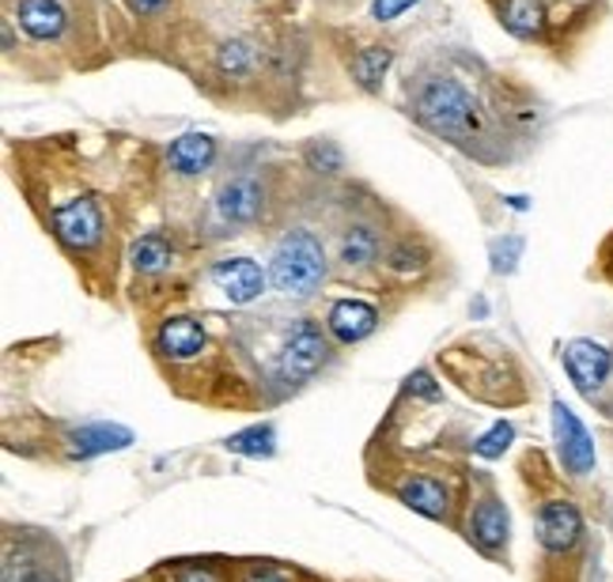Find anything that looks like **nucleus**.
<instances>
[{"label": "nucleus", "instance_id": "obj_4", "mask_svg": "<svg viewBox=\"0 0 613 582\" xmlns=\"http://www.w3.org/2000/svg\"><path fill=\"white\" fill-rule=\"evenodd\" d=\"M553 436H556V450H561L564 469L575 477H588L594 469V442L564 401H553Z\"/></svg>", "mask_w": 613, "mask_h": 582}, {"label": "nucleus", "instance_id": "obj_19", "mask_svg": "<svg viewBox=\"0 0 613 582\" xmlns=\"http://www.w3.org/2000/svg\"><path fill=\"white\" fill-rule=\"evenodd\" d=\"M387 69H390V50H382V45H368V50H360L353 58V76L368 91L379 88V80L387 76Z\"/></svg>", "mask_w": 613, "mask_h": 582}, {"label": "nucleus", "instance_id": "obj_2", "mask_svg": "<svg viewBox=\"0 0 613 582\" xmlns=\"http://www.w3.org/2000/svg\"><path fill=\"white\" fill-rule=\"evenodd\" d=\"M417 118L432 133L459 136L473 122V103L454 80H428L417 95Z\"/></svg>", "mask_w": 613, "mask_h": 582}, {"label": "nucleus", "instance_id": "obj_1", "mask_svg": "<svg viewBox=\"0 0 613 582\" xmlns=\"http://www.w3.org/2000/svg\"><path fill=\"white\" fill-rule=\"evenodd\" d=\"M269 280L288 299H307L310 292H318V284L326 280V254L318 238L307 231H292L280 238L269 262Z\"/></svg>", "mask_w": 613, "mask_h": 582}, {"label": "nucleus", "instance_id": "obj_13", "mask_svg": "<svg viewBox=\"0 0 613 582\" xmlns=\"http://www.w3.org/2000/svg\"><path fill=\"white\" fill-rule=\"evenodd\" d=\"M16 16H20L23 31L39 42L58 39V34L65 31V8H61L58 0H20Z\"/></svg>", "mask_w": 613, "mask_h": 582}, {"label": "nucleus", "instance_id": "obj_27", "mask_svg": "<svg viewBox=\"0 0 613 582\" xmlns=\"http://www.w3.org/2000/svg\"><path fill=\"white\" fill-rule=\"evenodd\" d=\"M406 390L409 394H420V397H428V401H439V386L432 382V375L428 371H417V375H409V382H406Z\"/></svg>", "mask_w": 613, "mask_h": 582}, {"label": "nucleus", "instance_id": "obj_7", "mask_svg": "<svg viewBox=\"0 0 613 582\" xmlns=\"http://www.w3.org/2000/svg\"><path fill=\"white\" fill-rule=\"evenodd\" d=\"M580 533H583V519L569 499H553V503H545L542 514H538V541H542L549 552L572 549V544L580 541Z\"/></svg>", "mask_w": 613, "mask_h": 582}, {"label": "nucleus", "instance_id": "obj_10", "mask_svg": "<svg viewBox=\"0 0 613 582\" xmlns=\"http://www.w3.org/2000/svg\"><path fill=\"white\" fill-rule=\"evenodd\" d=\"M375 326H379V310L364 299H341L329 307V329H334V337L345 340V345L364 340Z\"/></svg>", "mask_w": 613, "mask_h": 582}, {"label": "nucleus", "instance_id": "obj_18", "mask_svg": "<svg viewBox=\"0 0 613 582\" xmlns=\"http://www.w3.org/2000/svg\"><path fill=\"white\" fill-rule=\"evenodd\" d=\"M227 450H232V455H243V458H269L273 450H277V431H273L269 423L235 431V436L227 439Z\"/></svg>", "mask_w": 613, "mask_h": 582}, {"label": "nucleus", "instance_id": "obj_9", "mask_svg": "<svg viewBox=\"0 0 613 582\" xmlns=\"http://www.w3.org/2000/svg\"><path fill=\"white\" fill-rule=\"evenodd\" d=\"M262 186L254 178H232L224 182V190H219L216 197V208L219 216L227 219V224H251V219L262 216Z\"/></svg>", "mask_w": 613, "mask_h": 582}, {"label": "nucleus", "instance_id": "obj_3", "mask_svg": "<svg viewBox=\"0 0 613 582\" xmlns=\"http://www.w3.org/2000/svg\"><path fill=\"white\" fill-rule=\"evenodd\" d=\"M53 231L72 249H91L103 238V212L91 197H72L53 208Z\"/></svg>", "mask_w": 613, "mask_h": 582}, {"label": "nucleus", "instance_id": "obj_22", "mask_svg": "<svg viewBox=\"0 0 613 582\" xmlns=\"http://www.w3.org/2000/svg\"><path fill=\"white\" fill-rule=\"evenodd\" d=\"M511 439H515V428L500 420V423H492L478 442H473V450H478V458H500L511 447Z\"/></svg>", "mask_w": 613, "mask_h": 582}, {"label": "nucleus", "instance_id": "obj_21", "mask_svg": "<svg viewBox=\"0 0 613 582\" xmlns=\"http://www.w3.org/2000/svg\"><path fill=\"white\" fill-rule=\"evenodd\" d=\"M375 254H379V238H375L371 227H349L341 243V257L349 265H371Z\"/></svg>", "mask_w": 613, "mask_h": 582}, {"label": "nucleus", "instance_id": "obj_25", "mask_svg": "<svg viewBox=\"0 0 613 582\" xmlns=\"http://www.w3.org/2000/svg\"><path fill=\"white\" fill-rule=\"evenodd\" d=\"M307 163L315 166V171L334 174V171H341V152H337V144H329V141H315L307 147Z\"/></svg>", "mask_w": 613, "mask_h": 582}, {"label": "nucleus", "instance_id": "obj_28", "mask_svg": "<svg viewBox=\"0 0 613 582\" xmlns=\"http://www.w3.org/2000/svg\"><path fill=\"white\" fill-rule=\"evenodd\" d=\"M390 257H395V262H390V265H395V269H417V265H420V254H417V249H413V254H409L406 246H398Z\"/></svg>", "mask_w": 613, "mask_h": 582}, {"label": "nucleus", "instance_id": "obj_24", "mask_svg": "<svg viewBox=\"0 0 613 582\" xmlns=\"http://www.w3.org/2000/svg\"><path fill=\"white\" fill-rule=\"evenodd\" d=\"M4 582H53L50 579V568H42V563H34V560H16V557H8L4 563Z\"/></svg>", "mask_w": 613, "mask_h": 582}, {"label": "nucleus", "instance_id": "obj_11", "mask_svg": "<svg viewBox=\"0 0 613 582\" xmlns=\"http://www.w3.org/2000/svg\"><path fill=\"white\" fill-rule=\"evenodd\" d=\"M133 442V431L122 428V423H88V428H76L69 436V450L76 458H95V455H110V450H125Z\"/></svg>", "mask_w": 613, "mask_h": 582}, {"label": "nucleus", "instance_id": "obj_5", "mask_svg": "<svg viewBox=\"0 0 613 582\" xmlns=\"http://www.w3.org/2000/svg\"><path fill=\"white\" fill-rule=\"evenodd\" d=\"M323 359H326L323 333L310 326V321H299L285 345V356H280V371H285V378H292V382H304V378H310L323 367Z\"/></svg>", "mask_w": 613, "mask_h": 582}, {"label": "nucleus", "instance_id": "obj_23", "mask_svg": "<svg viewBox=\"0 0 613 582\" xmlns=\"http://www.w3.org/2000/svg\"><path fill=\"white\" fill-rule=\"evenodd\" d=\"M254 64V50H251V42H224L219 45V69L224 72H235V76H239V72H246Z\"/></svg>", "mask_w": 613, "mask_h": 582}, {"label": "nucleus", "instance_id": "obj_20", "mask_svg": "<svg viewBox=\"0 0 613 582\" xmlns=\"http://www.w3.org/2000/svg\"><path fill=\"white\" fill-rule=\"evenodd\" d=\"M133 269L136 273H163L171 265V246L160 235H144L141 243H133Z\"/></svg>", "mask_w": 613, "mask_h": 582}, {"label": "nucleus", "instance_id": "obj_15", "mask_svg": "<svg viewBox=\"0 0 613 582\" xmlns=\"http://www.w3.org/2000/svg\"><path fill=\"white\" fill-rule=\"evenodd\" d=\"M398 499L409 511L425 514V519H443L447 514V488L432 477H409L406 484L398 488Z\"/></svg>", "mask_w": 613, "mask_h": 582}, {"label": "nucleus", "instance_id": "obj_6", "mask_svg": "<svg viewBox=\"0 0 613 582\" xmlns=\"http://www.w3.org/2000/svg\"><path fill=\"white\" fill-rule=\"evenodd\" d=\"M213 280L235 307L254 303L265 288V273L258 269V262H251V257H227V262H216Z\"/></svg>", "mask_w": 613, "mask_h": 582}, {"label": "nucleus", "instance_id": "obj_30", "mask_svg": "<svg viewBox=\"0 0 613 582\" xmlns=\"http://www.w3.org/2000/svg\"><path fill=\"white\" fill-rule=\"evenodd\" d=\"M246 582H288L280 571H273V568H254L251 575H246Z\"/></svg>", "mask_w": 613, "mask_h": 582}, {"label": "nucleus", "instance_id": "obj_29", "mask_svg": "<svg viewBox=\"0 0 613 582\" xmlns=\"http://www.w3.org/2000/svg\"><path fill=\"white\" fill-rule=\"evenodd\" d=\"M178 582H219L208 568H182L178 571Z\"/></svg>", "mask_w": 613, "mask_h": 582}, {"label": "nucleus", "instance_id": "obj_17", "mask_svg": "<svg viewBox=\"0 0 613 582\" xmlns=\"http://www.w3.org/2000/svg\"><path fill=\"white\" fill-rule=\"evenodd\" d=\"M504 27L519 39H534L545 31V8L542 0H508L504 4Z\"/></svg>", "mask_w": 613, "mask_h": 582}, {"label": "nucleus", "instance_id": "obj_16", "mask_svg": "<svg viewBox=\"0 0 613 582\" xmlns=\"http://www.w3.org/2000/svg\"><path fill=\"white\" fill-rule=\"evenodd\" d=\"M216 155V141L205 133H186L167 147V160L178 174H201Z\"/></svg>", "mask_w": 613, "mask_h": 582}, {"label": "nucleus", "instance_id": "obj_12", "mask_svg": "<svg viewBox=\"0 0 613 582\" xmlns=\"http://www.w3.org/2000/svg\"><path fill=\"white\" fill-rule=\"evenodd\" d=\"M155 348L167 359H194L201 348H205V329H201L194 318H171V321H163L160 337H155Z\"/></svg>", "mask_w": 613, "mask_h": 582}, {"label": "nucleus", "instance_id": "obj_31", "mask_svg": "<svg viewBox=\"0 0 613 582\" xmlns=\"http://www.w3.org/2000/svg\"><path fill=\"white\" fill-rule=\"evenodd\" d=\"M163 4H167V0H130V8H133V12H141V16L163 12Z\"/></svg>", "mask_w": 613, "mask_h": 582}, {"label": "nucleus", "instance_id": "obj_14", "mask_svg": "<svg viewBox=\"0 0 613 582\" xmlns=\"http://www.w3.org/2000/svg\"><path fill=\"white\" fill-rule=\"evenodd\" d=\"M508 530H511V519H508V507L500 503V499H484L470 519V538L478 541L484 552H497L500 544L508 541Z\"/></svg>", "mask_w": 613, "mask_h": 582}, {"label": "nucleus", "instance_id": "obj_8", "mask_svg": "<svg viewBox=\"0 0 613 582\" xmlns=\"http://www.w3.org/2000/svg\"><path fill=\"white\" fill-rule=\"evenodd\" d=\"M564 367L583 394H594L610 378V353L594 340H569L564 345Z\"/></svg>", "mask_w": 613, "mask_h": 582}, {"label": "nucleus", "instance_id": "obj_26", "mask_svg": "<svg viewBox=\"0 0 613 582\" xmlns=\"http://www.w3.org/2000/svg\"><path fill=\"white\" fill-rule=\"evenodd\" d=\"M417 0H375L371 4V16L379 23H390V20H398L401 12H409V8H413Z\"/></svg>", "mask_w": 613, "mask_h": 582}]
</instances>
